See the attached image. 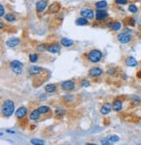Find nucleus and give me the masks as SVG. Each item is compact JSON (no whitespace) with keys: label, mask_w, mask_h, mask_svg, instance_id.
<instances>
[{"label":"nucleus","mask_w":141,"mask_h":145,"mask_svg":"<svg viewBox=\"0 0 141 145\" xmlns=\"http://www.w3.org/2000/svg\"><path fill=\"white\" fill-rule=\"evenodd\" d=\"M15 110V104L13 101L8 99L4 101V103L2 105V113L4 116H11Z\"/></svg>","instance_id":"nucleus-1"},{"label":"nucleus","mask_w":141,"mask_h":145,"mask_svg":"<svg viewBox=\"0 0 141 145\" xmlns=\"http://www.w3.org/2000/svg\"><path fill=\"white\" fill-rule=\"evenodd\" d=\"M87 58L92 63H98L102 59V52L98 50H92L88 53Z\"/></svg>","instance_id":"nucleus-2"},{"label":"nucleus","mask_w":141,"mask_h":145,"mask_svg":"<svg viewBox=\"0 0 141 145\" xmlns=\"http://www.w3.org/2000/svg\"><path fill=\"white\" fill-rule=\"evenodd\" d=\"M11 68L16 75H20L23 71V63L17 60H14L11 63Z\"/></svg>","instance_id":"nucleus-3"},{"label":"nucleus","mask_w":141,"mask_h":145,"mask_svg":"<svg viewBox=\"0 0 141 145\" xmlns=\"http://www.w3.org/2000/svg\"><path fill=\"white\" fill-rule=\"evenodd\" d=\"M61 87H62L64 91H72L75 88V83L72 80H66V81H64V82L61 83Z\"/></svg>","instance_id":"nucleus-4"},{"label":"nucleus","mask_w":141,"mask_h":145,"mask_svg":"<svg viewBox=\"0 0 141 145\" xmlns=\"http://www.w3.org/2000/svg\"><path fill=\"white\" fill-rule=\"evenodd\" d=\"M80 14H81V16H83L84 17H85V18H87V19H92L94 17L93 10L89 8L82 9V10H80Z\"/></svg>","instance_id":"nucleus-5"},{"label":"nucleus","mask_w":141,"mask_h":145,"mask_svg":"<svg viewBox=\"0 0 141 145\" xmlns=\"http://www.w3.org/2000/svg\"><path fill=\"white\" fill-rule=\"evenodd\" d=\"M131 36L127 33H120L118 35V40L121 43H127L131 41Z\"/></svg>","instance_id":"nucleus-6"},{"label":"nucleus","mask_w":141,"mask_h":145,"mask_svg":"<svg viewBox=\"0 0 141 145\" xmlns=\"http://www.w3.org/2000/svg\"><path fill=\"white\" fill-rule=\"evenodd\" d=\"M103 73V71L100 69V68H92V69L90 70L89 71V76H91V77H98V76H101Z\"/></svg>","instance_id":"nucleus-7"},{"label":"nucleus","mask_w":141,"mask_h":145,"mask_svg":"<svg viewBox=\"0 0 141 145\" xmlns=\"http://www.w3.org/2000/svg\"><path fill=\"white\" fill-rule=\"evenodd\" d=\"M61 50V46L58 44V43H52V44H50L47 47V50L50 52V53H58Z\"/></svg>","instance_id":"nucleus-8"},{"label":"nucleus","mask_w":141,"mask_h":145,"mask_svg":"<svg viewBox=\"0 0 141 145\" xmlns=\"http://www.w3.org/2000/svg\"><path fill=\"white\" fill-rule=\"evenodd\" d=\"M60 9H61L60 4L55 2V3H52L49 6V8H48V12H49V13H56V12H59V10H60Z\"/></svg>","instance_id":"nucleus-9"},{"label":"nucleus","mask_w":141,"mask_h":145,"mask_svg":"<svg viewBox=\"0 0 141 145\" xmlns=\"http://www.w3.org/2000/svg\"><path fill=\"white\" fill-rule=\"evenodd\" d=\"M26 114H27V108H25V107H24V106L18 108V109L16 111V116L18 118V119L24 118L26 116Z\"/></svg>","instance_id":"nucleus-10"},{"label":"nucleus","mask_w":141,"mask_h":145,"mask_svg":"<svg viewBox=\"0 0 141 145\" xmlns=\"http://www.w3.org/2000/svg\"><path fill=\"white\" fill-rule=\"evenodd\" d=\"M108 16V12L105 10H98L96 12V18L97 20H103Z\"/></svg>","instance_id":"nucleus-11"},{"label":"nucleus","mask_w":141,"mask_h":145,"mask_svg":"<svg viewBox=\"0 0 141 145\" xmlns=\"http://www.w3.org/2000/svg\"><path fill=\"white\" fill-rule=\"evenodd\" d=\"M46 5H47V2L45 1V0H39L36 4V9L38 12H42L45 10Z\"/></svg>","instance_id":"nucleus-12"},{"label":"nucleus","mask_w":141,"mask_h":145,"mask_svg":"<svg viewBox=\"0 0 141 145\" xmlns=\"http://www.w3.org/2000/svg\"><path fill=\"white\" fill-rule=\"evenodd\" d=\"M112 108V106L109 104V103H105V104H103L102 107H101L100 113L102 114V115H107V114L111 111Z\"/></svg>","instance_id":"nucleus-13"},{"label":"nucleus","mask_w":141,"mask_h":145,"mask_svg":"<svg viewBox=\"0 0 141 145\" xmlns=\"http://www.w3.org/2000/svg\"><path fill=\"white\" fill-rule=\"evenodd\" d=\"M125 64L128 67H135L138 65V61L133 57H128L125 60Z\"/></svg>","instance_id":"nucleus-14"},{"label":"nucleus","mask_w":141,"mask_h":145,"mask_svg":"<svg viewBox=\"0 0 141 145\" xmlns=\"http://www.w3.org/2000/svg\"><path fill=\"white\" fill-rule=\"evenodd\" d=\"M20 43V40L17 37H13V38H10L9 40L6 41V45L8 47H15L17 46L18 43Z\"/></svg>","instance_id":"nucleus-15"},{"label":"nucleus","mask_w":141,"mask_h":145,"mask_svg":"<svg viewBox=\"0 0 141 145\" xmlns=\"http://www.w3.org/2000/svg\"><path fill=\"white\" fill-rule=\"evenodd\" d=\"M112 109H113V110H115V111L121 110V109H122V106H123L122 101L119 100V99H116L113 102V104H112Z\"/></svg>","instance_id":"nucleus-16"},{"label":"nucleus","mask_w":141,"mask_h":145,"mask_svg":"<svg viewBox=\"0 0 141 145\" xmlns=\"http://www.w3.org/2000/svg\"><path fill=\"white\" fill-rule=\"evenodd\" d=\"M42 71H43V69L38 66H31L29 68V73L31 75H32V76L40 74Z\"/></svg>","instance_id":"nucleus-17"},{"label":"nucleus","mask_w":141,"mask_h":145,"mask_svg":"<svg viewBox=\"0 0 141 145\" xmlns=\"http://www.w3.org/2000/svg\"><path fill=\"white\" fill-rule=\"evenodd\" d=\"M75 98H76V96L74 95H65L62 97V101L65 104H70V103H74Z\"/></svg>","instance_id":"nucleus-18"},{"label":"nucleus","mask_w":141,"mask_h":145,"mask_svg":"<svg viewBox=\"0 0 141 145\" xmlns=\"http://www.w3.org/2000/svg\"><path fill=\"white\" fill-rule=\"evenodd\" d=\"M108 26H109L110 28H112V30L117 31V30H120L121 24L119 22H111V23H108Z\"/></svg>","instance_id":"nucleus-19"},{"label":"nucleus","mask_w":141,"mask_h":145,"mask_svg":"<svg viewBox=\"0 0 141 145\" xmlns=\"http://www.w3.org/2000/svg\"><path fill=\"white\" fill-rule=\"evenodd\" d=\"M61 44L65 47H70L73 45V41L70 38H66V37H63L61 39Z\"/></svg>","instance_id":"nucleus-20"},{"label":"nucleus","mask_w":141,"mask_h":145,"mask_svg":"<svg viewBox=\"0 0 141 145\" xmlns=\"http://www.w3.org/2000/svg\"><path fill=\"white\" fill-rule=\"evenodd\" d=\"M40 112L38 109H35V110L32 111L30 114V119L31 120H37L40 116Z\"/></svg>","instance_id":"nucleus-21"},{"label":"nucleus","mask_w":141,"mask_h":145,"mask_svg":"<svg viewBox=\"0 0 141 145\" xmlns=\"http://www.w3.org/2000/svg\"><path fill=\"white\" fill-rule=\"evenodd\" d=\"M45 90L47 93H52V92H54L57 90V87L55 84H47L45 87Z\"/></svg>","instance_id":"nucleus-22"},{"label":"nucleus","mask_w":141,"mask_h":145,"mask_svg":"<svg viewBox=\"0 0 141 145\" xmlns=\"http://www.w3.org/2000/svg\"><path fill=\"white\" fill-rule=\"evenodd\" d=\"M88 24V20L85 17H79L76 20V25H86Z\"/></svg>","instance_id":"nucleus-23"},{"label":"nucleus","mask_w":141,"mask_h":145,"mask_svg":"<svg viewBox=\"0 0 141 145\" xmlns=\"http://www.w3.org/2000/svg\"><path fill=\"white\" fill-rule=\"evenodd\" d=\"M39 110L41 114H45V113H47V112L50 111V107L49 106H45V105H44V106H40L38 109H37Z\"/></svg>","instance_id":"nucleus-24"},{"label":"nucleus","mask_w":141,"mask_h":145,"mask_svg":"<svg viewBox=\"0 0 141 145\" xmlns=\"http://www.w3.org/2000/svg\"><path fill=\"white\" fill-rule=\"evenodd\" d=\"M65 114V110L63 108H57L55 110V115L58 116H62Z\"/></svg>","instance_id":"nucleus-25"},{"label":"nucleus","mask_w":141,"mask_h":145,"mask_svg":"<svg viewBox=\"0 0 141 145\" xmlns=\"http://www.w3.org/2000/svg\"><path fill=\"white\" fill-rule=\"evenodd\" d=\"M107 6V3L106 1H99L98 3H96V7L98 9H103L105 8Z\"/></svg>","instance_id":"nucleus-26"},{"label":"nucleus","mask_w":141,"mask_h":145,"mask_svg":"<svg viewBox=\"0 0 141 145\" xmlns=\"http://www.w3.org/2000/svg\"><path fill=\"white\" fill-rule=\"evenodd\" d=\"M15 19H16V17L14 16L13 14H12V13H9V14H7L5 16V20L10 22V23H12V22L15 21Z\"/></svg>","instance_id":"nucleus-27"},{"label":"nucleus","mask_w":141,"mask_h":145,"mask_svg":"<svg viewBox=\"0 0 141 145\" xmlns=\"http://www.w3.org/2000/svg\"><path fill=\"white\" fill-rule=\"evenodd\" d=\"M124 22L127 25H132V26L135 25V20H134L133 17H127L126 20H125Z\"/></svg>","instance_id":"nucleus-28"},{"label":"nucleus","mask_w":141,"mask_h":145,"mask_svg":"<svg viewBox=\"0 0 141 145\" xmlns=\"http://www.w3.org/2000/svg\"><path fill=\"white\" fill-rule=\"evenodd\" d=\"M131 103L133 105H138L140 103V98L138 97V96H133V99H132V101H131Z\"/></svg>","instance_id":"nucleus-29"},{"label":"nucleus","mask_w":141,"mask_h":145,"mask_svg":"<svg viewBox=\"0 0 141 145\" xmlns=\"http://www.w3.org/2000/svg\"><path fill=\"white\" fill-rule=\"evenodd\" d=\"M29 58L32 63H36L37 61V59H38V56H37V54H30Z\"/></svg>","instance_id":"nucleus-30"},{"label":"nucleus","mask_w":141,"mask_h":145,"mask_svg":"<svg viewBox=\"0 0 141 145\" xmlns=\"http://www.w3.org/2000/svg\"><path fill=\"white\" fill-rule=\"evenodd\" d=\"M31 143L32 144H35V145H43L45 144V142L44 141H42V140H38V139H32L31 140Z\"/></svg>","instance_id":"nucleus-31"},{"label":"nucleus","mask_w":141,"mask_h":145,"mask_svg":"<svg viewBox=\"0 0 141 145\" xmlns=\"http://www.w3.org/2000/svg\"><path fill=\"white\" fill-rule=\"evenodd\" d=\"M128 10H129V12H132V13H136L138 12V8L135 4H131V5L129 6Z\"/></svg>","instance_id":"nucleus-32"},{"label":"nucleus","mask_w":141,"mask_h":145,"mask_svg":"<svg viewBox=\"0 0 141 145\" xmlns=\"http://www.w3.org/2000/svg\"><path fill=\"white\" fill-rule=\"evenodd\" d=\"M117 72V70L115 68H110V69L107 70L106 73L107 75H109V76H112V75H114Z\"/></svg>","instance_id":"nucleus-33"},{"label":"nucleus","mask_w":141,"mask_h":145,"mask_svg":"<svg viewBox=\"0 0 141 145\" xmlns=\"http://www.w3.org/2000/svg\"><path fill=\"white\" fill-rule=\"evenodd\" d=\"M109 140L111 142H118V140H119V137H118V136H116V135H113V136H111V137H110Z\"/></svg>","instance_id":"nucleus-34"},{"label":"nucleus","mask_w":141,"mask_h":145,"mask_svg":"<svg viewBox=\"0 0 141 145\" xmlns=\"http://www.w3.org/2000/svg\"><path fill=\"white\" fill-rule=\"evenodd\" d=\"M81 85H82L83 87H89V85H90V83H89V81L86 80V79H84V80L81 82Z\"/></svg>","instance_id":"nucleus-35"},{"label":"nucleus","mask_w":141,"mask_h":145,"mask_svg":"<svg viewBox=\"0 0 141 145\" xmlns=\"http://www.w3.org/2000/svg\"><path fill=\"white\" fill-rule=\"evenodd\" d=\"M111 141H110L109 139H102L100 141L101 142V144H103V145H109V144H111V142H110Z\"/></svg>","instance_id":"nucleus-36"},{"label":"nucleus","mask_w":141,"mask_h":145,"mask_svg":"<svg viewBox=\"0 0 141 145\" xmlns=\"http://www.w3.org/2000/svg\"><path fill=\"white\" fill-rule=\"evenodd\" d=\"M115 3L118 4H126L128 1L127 0H115Z\"/></svg>","instance_id":"nucleus-37"},{"label":"nucleus","mask_w":141,"mask_h":145,"mask_svg":"<svg viewBox=\"0 0 141 145\" xmlns=\"http://www.w3.org/2000/svg\"><path fill=\"white\" fill-rule=\"evenodd\" d=\"M0 10H1V12H0V16L3 17L4 16V9L3 5H0Z\"/></svg>","instance_id":"nucleus-38"},{"label":"nucleus","mask_w":141,"mask_h":145,"mask_svg":"<svg viewBox=\"0 0 141 145\" xmlns=\"http://www.w3.org/2000/svg\"><path fill=\"white\" fill-rule=\"evenodd\" d=\"M137 77L138 78H141V71H138V73H137Z\"/></svg>","instance_id":"nucleus-39"}]
</instances>
